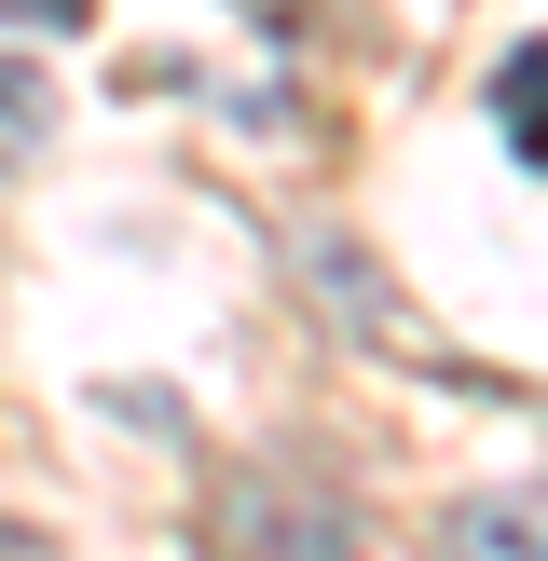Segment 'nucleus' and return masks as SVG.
Returning a JSON list of instances; mask_svg holds the SVG:
<instances>
[{"label":"nucleus","mask_w":548,"mask_h":561,"mask_svg":"<svg viewBox=\"0 0 548 561\" xmlns=\"http://www.w3.org/2000/svg\"><path fill=\"white\" fill-rule=\"evenodd\" d=\"M219 535H233V561H356V507L301 466H247L219 493Z\"/></svg>","instance_id":"obj_1"},{"label":"nucleus","mask_w":548,"mask_h":561,"mask_svg":"<svg viewBox=\"0 0 548 561\" xmlns=\"http://www.w3.org/2000/svg\"><path fill=\"white\" fill-rule=\"evenodd\" d=\"M370 288H384V274H370V261H356V247H316V301H329V316H343V329H356V343H398V356H411V370H453V356H438V343H425V329H411V316H398V301H370Z\"/></svg>","instance_id":"obj_3"},{"label":"nucleus","mask_w":548,"mask_h":561,"mask_svg":"<svg viewBox=\"0 0 548 561\" xmlns=\"http://www.w3.org/2000/svg\"><path fill=\"white\" fill-rule=\"evenodd\" d=\"M0 561H55V548H42V535H14V520H0Z\"/></svg>","instance_id":"obj_7"},{"label":"nucleus","mask_w":548,"mask_h":561,"mask_svg":"<svg viewBox=\"0 0 548 561\" xmlns=\"http://www.w3.org/2000/svg\"><path fill=\"white\" fill-rule=\"evenodd\" d=\"M438 548H453V561H548V480H521V493H466V507L438 520Z\"/></svg>","instance_id":"obj_2"},{"label":"nucleus","mask_w":548,"mask_h":561,"mask_svg":"<svg viewBox=\"0 0 548 561\" xmlns=\"http://www.w3.org/2000/svg\"><path fill=\"white\" fill-rule=\"evenodd\" d=\"M42 151H55V82L0 55V164H42Z\"/></svg>","instance_id":"obj_5"},{"label":"nucleus","mask_w":548,"mask_h":561,"mask_svg":"<svg viewBox=\"0 0 548 561\" xmlns=\"http://www.w3.org/2000/svg\"><path fill=\"white\" fill-rule=\"evenodd\" d=\"M14 14H42V27H82V14H96V0H14Z\"/></svg>","instance_id":"obj_6"},{"label":"nucleus","mask_w":548,"mask_h":561,"mask_svg":"<svg viewBox=\"0 0 548 561\" xmlns=\"http://www.w3.org/2000/svg\"><path fill=\"white\" fill-rule=\"evenodd\" d=\"M493 124H507V151L548 179V42H521L507 69H493Z\"/></svg>","instance_id":"obj_4"}]
</instances>
